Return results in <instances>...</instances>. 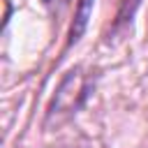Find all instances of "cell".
<instances>
[{"label":"cell","instance_id":"7a4b0ae2","mask_svg":"<svg viewBox=\"0 0 148 148\" xmlns=\"http://www.w3.org/2000/svg\"><path fill=\"white\" fill-rule=\"evenodd\" d=\"M92 12V0H79V7H76V14H74V23H72V30H69V46L79 42V37L83 35L86 30V23H88V16Z\"/></svg>","mask_w":148,"mask_h":148},{"label":"cell","instance_id":"3957f363","mask_svg":"<svg viewBox=\"0 0 148 148\" xmlns=\"http://www.w3.org/2000/svg\"><path fill=\"white\" fill-rule=\"evenodd\" d=\"M139 2H141V0H123L120 9H118V14H116V21H113V28H111V32H118V30H123V28H125V25L132 21V16H134V12H136Z\"/></svg>","mask_w":148,"mask_h":148},{"label":"cell","instance_id":"6da1fadb","mask_svg":"<svg viewBox=\"0 0 148 148\" xmlns=\"http://www.w3.org/2000/svg\"><path fill=\"white\" fill-rule=\"evenodd\" d=\"M90 88H92V81H90V74L83 67L69 69L65 74V79L60 81V86L56 88L53 99L49 102L44 125L46 127H58L65 120H69L83 106V102L88 99Z\"/></svg>","mask_w":148,"mask_h":148}]
</instances>
